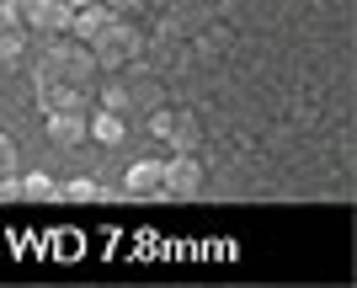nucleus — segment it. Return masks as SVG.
<instances>
[{
  "instance_id": "11",
  "label": "nucleus",
  "mask_w": 357,
  "mask_h": 288,
  "mask_svg": "<svg viewBox=\"0 0 357 288\" xmlns=\"http://www.w3.org/2000/svg\"><path fill=\"white\" fill-rule=\"evenodd\" d=\"M16 64H22V27L6 22L0 27V70H16Z\"/></svg>"
},
{
  "instance_id": "7",
  "label": "nucleus",
  "mask_w": 357,
  "mask_h": 288,
  "mask_svg": "<svg viewBox=\"0 0 357 288\" xmlns=\"http://www.w3.org/2000/svg\"><path fill=\"white\" fill-rule=\"evenodd\" d=\"M107 22H112V6H107V0H86V6H80V11L70 16V38L91 43V38H96V32H102Z\"/></svg>"
},
{
  "instance_id": "12",
  "label": "nucleus",
  "mask_w": 357,
  "mask_h": 288,
  "mask_svg": "<svg viewBox=\"0 0 357 288\" xmlns=\"http://www.w3.org/2000/svg\"><path fill=\"white\" fill-rule=\"evenodd\" d=\"M165 139H171L176 150H192V144H197V123H192V118H181V112H176V123H171V134H165Z\"/></svg>"
},
{
  "instance_id": "3",
  "label": "nucleus",
  "mask_w": 357,
  "mask_h": 288,
  "mask_svg": "<svg viewBox=\"0 0 357 288\" xmlns=\"http://www.w3.org/2000/svg\"><path fill=\"white\" fill-rule=\"evenodd\" d=\"M6 6H11V22L22 32H48V38H54V32H70V6H59V0H6Z\"/></svg>"
},
{
  "instance_id": "8",
  "label": "nucleus",
  "mask_w": 357,
  "mask_h": 288,
  "mask_svg": "<svg viewBox=\"0 0 357 288\" xmlns=\"http://www.w3.org/2000/svg\"><path fill=\"white\" fill-rule=\"evenodd\" d=\"M123 192L128 197H149V192H160V160H134L128 166V176H123Z\"/></svg>"
},
{
  "instance_id": "2",
  "label": "nucleus",
  "mask_w": 357,
  "mask_h": 288,
  "mask_svg": "<svg viewBox=\"0 0 357 288\" xmlns=\"http://www.w3.org/2000/svg\"><path fill=\"white\" fill-rule=\"evenodd\" d=\"M91 54H96L102 70H123V64H134L139 59V32H134V22H123V11H112V22L91 38Z\"/></svg>"
},
{
  "instance_id": "16",
  "label": "nucleus",
  "mask_w": 357,
  "mask_h": 288,
  "mask_svg": "<svg viewBox=\"0 0 357 288\" xmlns=\"http://www.w3.org/2000/svg\"><path fill=\"white\" fill-rule=\"evenodd\" d=\"M107 6H112V11H139L144 0H107Z\"/></svg>"
},
{
  "instance_id": "10",
  "label": "nucleus",
  "mask_w": 357,
  "mask_h": 288,
  "mask_svg": "<svg viewBox=\"0 0 357 288\" xmlns=\"http://www.w3.org/2000/svg\"><path fill=\"white\" fill-rule=\"evenodd\" d=\"M59 197H70V203H102L107 187H102V182H91V176H75V182L59 187Z\"/></svg>"
},
{
  "instance_id": "4",
  "label": "nucleus",
  "mask_w": 357,
  "mask_h": 288,
  "mask_svg": "<svg viewBox=\"0 0 357 288\" xmlns=\"http://www.w3.org/2000/svg\"><path fill=\"white\" fill-rule=\"evenodd\" d=\"M203 192V160L192 150H176L160 160V197H197Z\"/></svg>"
},
{
  "instance_id": "9",
  "label": "nucleus",
  "mask_w": 357,
  "mask_h": 288,
  "mask_svg": "<svg viewBox=\"0 0 357 288\" xmlns=\"http://www.w3.org/2000/svg\"><path fill=\"white\" fill-rule=\"evenodd\" d=\"M22 197H27V203H54V197H59V182L43 176V171H27V176H22Z\"/></svg>"
},
{
  "instance_id": "13",
  "label": "nucleus",
  "mask_w": 357,
  "mask_h": 288,
  "mask_svg": "<svg viewBox=\"0 0 357 288\" xmlns=\"http://www.w3.org/2000/svg\"><path fill=\"white\" fill-rule=\"evenodd\" d=\"M11 171H22V155H16L11 134H0V176H11Z\"/></svg>"
},
{
  "instance_id": "5",
  "label": "nucleus",
  "mask_w": 357,
  "mask_h": 288,
  "mask_svg": "<svg viewBox=\"0 0 357 288\" xmlns=\"http://www.w3.org/2000/svg\"><path fill=\"white\" fill-rule=\"evenodd\" d=\"M86 139H96V144H107V150H118L123 139H128V123H123V112H107V107L86 112Z\"/></svg>"
},
{
  "instance_id": "18",
  "label": "nucleus",
  "mask_w": 357,
  "mask_h": 288,
  "mask_svg": "<svg viewBox=\"0 0 357 288\" xmlns=\"http://www.w3.org/2000/svg\"><path fill=\"white\" fill-rule=\"evenodd\" d=\"M59 6H70V11H80V6H86V0H59Z\"/></svg>"
},
{
  "instance_id": "6",
  "label": "nucleus",
  "mask_w": 357,
  "mask_h": 288,
  "mask_svg": "<svg viewBox=\"0 0 357 288\" xmlns=\"http://www.w3.org/2000/svg\"><path fill=\"white\" fill-rule=\"evenodd\" d=\"M43 118H48V144H59V150L86 144V112H43Z\"/></svg>"
},
{
  "instance_id": "1",
  "label": "nucleus",
  "mask_w": 357,
  "mask_h": 288,
  "mask_svg": "<svg viewBox=\"0 0 357 288\" xmlns=\"http://www.w3.org/2000/svg\"><path fill=\"white\" fill-rule=\"evenodd\" d=\"M96 75H102V64L91 54V43L70 38V32H54V43H48L43 54H38V64H32L38 91H86L91 96Z\"/></svg>"
},
{
  "instance_id": "14",
  "label": "nucleus",
  "mask_w": 357,
  "mask_h": 288,
  "mask_svg": "<svg viewBox=\"0 0 357 288\" xmlns=\"http://www.w3.org/2000/svg\"><path fill=\"white\" fill-rule=\"evenodd\" d=\"M96 107H107V112H128V91H123V86H107Z\"/></svg>"
},
{
  "instance_id": "15",
  "label": "nucleus",
  "mask_w": 357,
  "mask_h": 288,
  "mask_svg": "<svg viewBox=\"0 0 357 288\" xmlns=\"http://www.w3.org/2000/svg\"><path fill=\"white\" fill-rule=\"evenodd\" d=\"M171 123H176V112H165V107H160V112L149 118V134H155V139H165V134H171Z\"/></svg>"
},
{
  "instance_id": "17",
  "label": "nucleus",
  "mask_w": 357,
  "mask_h": 288,
  "mask_svg": "<svg viewBox=\"0 0 357 288\" xmlns=\"http://www.w3.org/2000/svg\"><path fill=\"white\" fill-rule=\"evenodd\" d=\"M6 22H11V6H6V0H0V27H6Z\"/></svg>"
}]
</instances>
